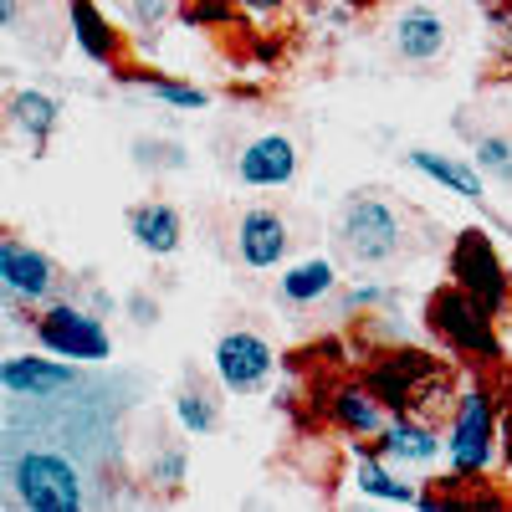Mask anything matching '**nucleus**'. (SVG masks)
<instances>
[{
  "mask_svg": "<svg viewBox=\"0 0 512 512\" xmlns=\"http://www.w3.org/2000/svg\"><path fill=\"white\" fill-rule=\"evenodd\" d=\"M364 379L390 405V415H415L436 425L441 415L456 410V374L425 349H384Z\"/></svg>",
  "mask_w": 512,
  "mask_h": 512,
  "instance_id": "f257e3e1",
  "label": "nucleus"
},
{
  "mask_svg": "<svg viewBox=\"0 0 512 512\" xmlns=\"http://www.w3.org/2000/svg\"><path fill=\"white\" fill-rule=\"evenodd\" d=\"M425 328H431L446 349H456L466 359H482V364L502 359L497 318L477 303L472 292H461L456 282H446V287H436L431 297H425Z\"/></svg>",
  "mask_w": 512,
  "mask_h": 512,
  "instance_id": "f03ea898",
  "label": "nucleus"
},
{
  "mask_svg": "<svg viewBox=\"0 0 512 512\" xmlns=\"http://www.w3.org/2000/svg\"><path fill=\"white\" fill-rule=\"evenodd\" d=\"M502 441V420H497V395L472 384V390L456 395V410H451V441H446V456H451V472L456 477H482L492 466V451Z\"/></svg>",
  "mask_w": 512,
  "mask_h": 512,
  "instance_id": "7ed1b4c3",
  "label": "nucleus"
},
{
  "mask_svg": "<svg viewBox=\"0 0 512 512\" xmlns=\"http://www.w3.org/2000/svg\"><path fill=\"white\" fill-rule=\"evenodd\" d=\"M333 236H338V251H344L354 267H379V262H390V256H400L405 226L384 200L354 195V200H344V210H338Z\"/></svg>",
  "mask_w": 512,
  "mask_h": 512,
  "instance_id": "20e7f679",
  "label": "nucleus"
},
{
  "mask_svg": "<svg viewBox=\"0 0 512 512\" xmlns=\"http://www.w3.org/2000/svg\"><path fill=\"white\" fill-rule=\"evenodd\" d=\"M446 272H451V282H456L461 292H472L492 318H502V313L512 308V277H507V267H502V256H497L492 236L461 231V236L451 241Z\"/></svg>",
  "mask_w": 512,
  "mask_h": 512,
  "instance_id": "39448f33",
  "label": "nucleus"
},
{
  "mask_svg": "<svg viewBox=\"0 0 512 512\" xmlns=\"http://www.w3.org/2000/svg\"><path fill=\"white\" fill-rule=\"evenodd\" d=\"M11 492L31 512H77L82 507V477L72 472V461L52 451H21L11 461Z\"/></svg>",
  "mask_w": 512,
  "mask_h": 512,
  "instance_id": "423d86ee",
  "label": "nucleus"
},
{
  "mask_svg": "<svg viewBox=\"0 0 512 512\" xmlns=\"http://www.w3.org/2000/svg\"><path fill=\"white\" fill-rule=\"evenodd\" d=\"M36 338H41V349H52L57 359H88V364H103L113 354V338L108 328L93 318V313H82L72 303H57L36 318Z\"/></svg>",
  "mask_w": 512,
  "mask_h": 512,
  "instance_id": "0eeeda50",
  "label": "nucleus"
},
{
  "mask_svg": "<svg viewBox=\"0 0 512 512\" xmlns=\"http://www.w3.org/2000/svg\"><path fill=\"white\" fill-rule=\"evenodd\" d=\"M272 344L267 338H256L246 328L226 333L221 344H216V379L226 384L231 395H251V390H262L267 374H272Z\"/></svg>",
  "mask_w": 512,
  "mask_h": 512,
  "instance_id": "6e6552de",
  "label": "nucleus"
},
{
  "mask_svg": "<svg viewBox=\"0 0 512 512\" xmlns=\"http://www.w3.org/2000/svg\"><path fill=\"white\" fill-rule=\"evenodd\" d=\"M0 282H6L11 297H21V303H52L57 292V267L47 251H36L16 236L0 241Z\"/></svg>",
  "mask_w": 512,
  "mask_h": 512,
  "instance_id": "1a4fd4ad",
  "label": "nucleus"
},
{
  "mask_svg": "<svg viewBox=\"0 0 512 512\" xmlns=\"http://www.w3.org/2000/svg\"><path fill=\"white\" fill-rule=\"evenodd\" d=\"M328 415H333L338 431H349L359 441L384 436V425H390V405L374 395L369 379H338L328 390Z\"/></svg>",
  "mask_w": 512,
  "mask_h": 512,
  "instance_id": "9d476101",
  "label": "nucleus"
},
{
  "mask_svg": "<svg viewBox=\"0 0 512 512\" xmlns=\"http://www.w3.org/2000/svg\"><path fill=\"white\" fill-rule=\"evenodd\" d=\"M0 384H6V395H16V400H52V395H62V390L77 384V369L57 364V359L11 354L6 364H0Z\"/></svg>",
  "mask_w": 512,
  "mask_h": 512,
  "instance_id": "9b49d317",
  "label": "nucleus"
},
{
  "mask_svg": "<svg viewBox=\"0 0 512 512\" xmlns=\"http://www.w3.org/2000/svg\"><path fill=\"white\" fill-rule=\"evenodd\" d=\"M236 175L256 190H277V185H292L297 175V144L287 134H262V139H251L236 159Z\"/></svg>",
  "mask_w": 512,
  "mask_h": 512,
  "instance_id": "f8f14e48",
  "label": "nucleus"
},
{
  "mask_svg": "<svg viewBox=\"0 0 512 512\" xmlns=\"http://www.w3.org/2000/svg\"><path fill=\"white\" fill-rule=\"evenodd\" d=\"M287 221L277 216V210H246L241 226H236V251H241V262L256 267V272H267L277 267L282 256H287Z\"/></svg>",
  "mask_w": 512,
  "mask_h": 512,
  "instance_id": "ddd939ff",
  "label": "nucleus"
},
{
  "mask_svg": "<svg viewBox=\"0 0 512 512\" xmlns=\"http://www.w3.org/2000/svg\"><path fill=\"white\" fill-rule=\"evenodd\" d=\"M436 451H441L436 425L415 420V415H390V425H384V436H379V456L400 461V466H431Z\"/></svg>",
  "mask_w": 512,
  "mask_h": 512,
  "instance_id": "4468645a",
  "label": "nucleus"
},
{
  "mask_svg": "<svg viewBox=\"0 0 512 512\" xmlns=\"http://www.w3.org/2000/svg\"><path fill=\"white\" fill-rule=\"evenodd\" d=\"M395 52L415 67L436 62L446 52V16H436L431 6H410L400 21H395Z\"/></svg>",
  "mask_w": 512,
  "mask_h": 512,
  "instance_id": "2eb2a0df",
  "label": "nucleus"
},
{
  "mask_svg": "<svg viewBox=\"0 0 512 512\" xmlns=\"http://www.w3.org/2000/svg\"><path fill=\"white\" fill-rule=\"evenodd\" d=\"M128 231H134V241H139L149 256H175L180 241H185L180 210L164 205V200H149V205H134V210H128Z\"/></svg>",
  "mask_w": 512,
  "mask_h": 512,
  "instance_id": "dca6fc26",
  "label": "nucleus"
},
{
  "mask_svg": "<svg viewBox=\"0 0 512 512\" xmlns=\"http://www.w3.org/2000/svg\"><path fill=\"white\" fill-rule=\"evenodd\" d=\"M67 26H72V41L93 62H103V67L118 62V31H113V21L93 6V0H67Z\"/></svg>",
  "mask_w": 512,
  "mask_h": 512,
  "instance_id": "f3484780",
  "label": "nucleus"
},
{
  "mask_svg": "<svg viewBox=\"0 0 512 512\" xmlns=\"http://www.w3.org/2000/svg\"><path fill=\"white\" fill-rule=\"evenodd\" d=\"M333 282H338V272H333L328 256H308V262H297L282 277V297H287L292 308H308V303H318V297L333 292Z\"/></svg>",
  "mask_w": 512,
  "mask_h": 512,
  "instance_id": "a211bd4d",
  "label": "nucleus"
},
{
  "mask_svg": "<svg viewBox=\"0 0 512 512\" xmlns=\"http://www.w3.org/2000/svg\"><path fill=\"white\" fill-rule=\"evenodd\" d=\"M410 164L420 169V175H431L436 185L456 190L461 200H482V169H466L446 154H431V149H410Z\"/></svg>",
  "mask_w": 512,
  "mask_h": 512,
  "instance_id": "6ab92c4d",
  "label": "nucleus"
},
{
  "mask_svg": "<svg viewBox=\"0 0 512 512\" xmlns=\"http://www.w3.org/2000/svg\"><path fill=\"white\" fill-rule=\"evenodd\" d=\"M57 98H47V93H36V88H26V93H16L11 98V123L21 128V134L31 139V144H47L52 139V128H57Z\"/></svg>",
  "mask_w": 512,
  "mask_h": 512,
  "instance_id": "aec40b11",
  "label": "nucleus"
},
{
  "mask_svg": "<svg viewBox=\"0 0 512 512\" xmlns=\"http://www.w3.org/2000/svg\"><path fill=\"white\" fill-rule=\"evenodd\" d=\"M128 82H134V88H144V93H154V98L169 103V108H205V103H210L200 88H190V82H169V77H154V72H128Z\"/></svg>",
  "mask_w": 512,
  "mask_h": 512,
  "instance_id": "412c9836",
  "label": "nucleus"
},
{
  "mask_svg": "<svg viewBox=\"0 0 512 512\" xmlns=\"http://www.w3.org/2000/svg\"><path fill=\"white\" fill-rule=\"evenodd\" d=\"M354 482H359V492H369V497H379V502H420L410 482H395V477L384 472L379 461H369V456L359 461V472H354Z\"/></svg>",
  "mask_w": 512,
  "mask_h": 512,
  "instance_id": "4be33fe9",
  "label": "nucleus"
},
{
  "mask_svg": "<svg viewBox=\"0 0 512 512\" xmlns=\"http://www.w3.org/2000/svg\"><path fill=\"white\" fill-rule=\"evenodd\" d=\"M175 420L185 425L190 436H210L221 425V410H216V400H210L205 390H185L180 400H175Z\"/></svg>",
  "mask_w": 512,
  "mask_h": 512,
  "instance_id": "5701e85b",
  "label": "nucleus"
},
{
  "mask_svg": "<svg viewBox=\"0 0 512 512\" xmlns=\"http://www.w3.org/2000/svg\"><path fill=\"white\" fill-rule=\"evenodd\" d=\"M477 169L487 180H497V185H512V144L502 139V134H487V139H477Z\"/></svg>",
  "mask_w": 512,
  "mask_h": 512,
  "instance_id": "b1692460",
  "label": "nucleus"
},
{
  "mask_svg": "<svg viewBox=\"0 0 512 512\" xmlns=\"http://www.w3.org/2000/svg\"><path fill=\"white\" fill-rule=\"evenodd\" d=\"M236 6L241 0H185V21L200 31V26H231L236 21Z\"/></svg>",
  "mask_w": 512,
  "mask_h": 512,
  "instance_id": "393cba45",
  "label": "nucleus"
},
{
  "mask_svg": "<svg viewBox=\"0 0 512 512\" xmlns=\"http://www.w3.org/2000/svg\"><path fill=\"white\" fill-rule=\"evenodd\" d=\"M134 154H139L144 169H180V164H185V154H180L175 144H149V139H139Z\"/></svg>",
  "mask_w": 512,
  "mask_h": 512,
  "instance_id": "a878e982",
  "label": "nucleus"
},
{
  "mask_svg": "<svg viewBox=\"0 0 512 512\" xmlns=\"http://www.w3.org/2000/svg\"><path fill=\"white\" fill-rule=\"evenodd\" d=\"M169 11H175V0H128V16H134L144 31H159L169 21Z\"/></svg>",
  "mask_w": 512,
  "mask_h": 512,
  "instance_id": "bb28decb",
  "label": "nucleus"
},
{
  "mask_svg": "<svg viewBox=\"0 0 512 512\" xmlns=\"http://www.w3.org/2000/svg\"><path fill=\"white\" fill-rule=\"evenodd\" d=\"M185 477V456L180 451H164L159 461H154V482H169V487H175Z\"/></svg>",
  "mask_w": 512,
  "mask_h": 512,
  "instance_id": "cd10ccee",
  "label": "nucleus"
},
{
  "mask_svg": "<svg viewBox=\"0 0 512 512\" xmlns=\"http://www.w3.org/2000/svg\"><path fill=\"white\" fill-rule=\"evenodd\" d=\"M369 303H390V292H379V287H354L344 297V308H369Z\"/></svg>",
  "mask_w": 512,
  "mask_h": 512,
  "instance_id": "c85d7f7f",
  "label": "nucleus"
},
{
  "mask_svg": "<svg viewBox=\"0 0 512 512\" xmlns=\"http://www.w3.org/2000/svg\"><path fill=\"white\" fill-rule=\"evenodd\" d=\"M502 456H507V466H512V400H507V410H502Z\"/></svg>",
  "mask_w": 512,
  "mask_h": 512,
  "instance_id": "c756f323",
  "label": "nucleus"
},
{
  "mask_svg": "<svg viewBox=\"0 0 512 512\" xmlns=\"http://www.w3.org/2000/svg\"><path fill=\"white\" fill-rule=\"evenodd\" d=\"M241 6H246V11H256V16H262V11H277V6H287V0H241Z\"/></svg>",
  "mask_w": 512,
  "mask_h": 512,
  "instance_id": "7c9ffc66",
  "label": "nucleus"
},
{
  "mask_svg": "<svg viewBox=\"0 0 512 512\" xmlns=\"http://www.w3.org/2000/svg\"><path fill=\"white\" fill-rule=\"evenodd\" d=\"M472 6H487V11H497V6H507V0H472Z\"/></svg>",
  "mask_w": 512,
  "mask_h": 512,
  "instance_id": "2f4dec72",
  "label": "nucleus"
}]
</instances>
